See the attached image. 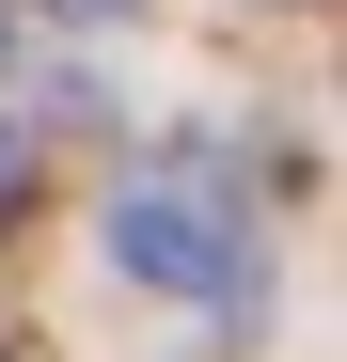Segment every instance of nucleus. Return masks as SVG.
<instances>
[{"label": "nucleus", "mask_w": 347, "mask_h": 362, "mask_svg": "<svg viewBox=\"0 0 347 362\" xmlns=\"http://www.w3.org/2000/svg\"><path fill=\"white\" fill-rule=\"evenodd\" d=\"M110 268L158 284V299H237L253 284V189L221 158H158L110 189Z\"/></svg>", "instance_id": "obj_1"}, {"label": "nucleus", "mask_w": 347, "mask_h": 362, "mask_svg": "<svg viewBox=\"0 0 347 362\" xmlns=\"http://www.w3.org/2000/svg\"><path fill=\"white\" fill-rule=\"evenodd\" d=\"M16 189H32V142H16V127H0V221H16Z\"/></svg>", "instance_id": "obj_2"}, {"label": "nucleus", "mask_w": 347, "mask_h": 362, "mask_svg": "<svg viewBox=\"0 0 347 362\" xmlns=\"http://www.w3.org/2000/svg\"><path fill=\"white\" fill-rule=\"evenodd\" d=\"M47 16H127V0H47Z\"/></svg>", "instance_id": "obj_3"}]
</instances>
